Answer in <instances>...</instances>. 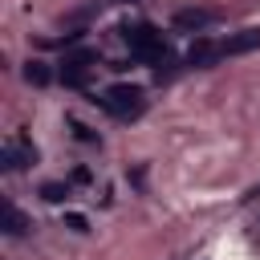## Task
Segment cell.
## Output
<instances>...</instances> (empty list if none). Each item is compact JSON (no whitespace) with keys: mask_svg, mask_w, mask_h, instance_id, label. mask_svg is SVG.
<instances>
[{"mask_svg":"<svg viewBox=\"0 0 260 260\" xmlns=\"http://www.w3.org/2000/svg\"><path fill=\"white\" fill-rule=\"evenodd\" d=\"M122 37H126L134 61H142V65H158V77L167 73V65H171V45L162 41L158 28H150V24H134V28H126Z\"/></svg>","mask_w":260,"mask_h":260,"instance_id":"1","label":"cell"},{"mask_svg":"<svg viewBox=\"0 0 260 260\" xmlns=\"http://www.w3.org/2000/svg\"><path fill=\"white\" fill-rule=\"evenodd\" d=\"M93 102H102V110H110L114 118L130 122V118H138V114H142L146 93H142V85H126V81H118V85H110V89H106L102 98H93Z\"/></svg>","mask_w":260,"mask_h":260,"instance_id":"2","label":"cell"},{"mask_svg":"<svg viewBox=\"0 0 260 260\" xmlns=\"http://www.w3.org/2000/svg\"><path fill=\"white\" fill-rule=\"evenodd\" d=\"M98 65V49H73L61 57V81L65 85H85V73Z\"/></svg>","mask_w":260,"mask_h":260,"instance_id":"3","label":"cell"},{"mask_svg":"<svg viewBox=\"0 0 260 260\" xmlns=\"http://www.w3.org/2000/svg\"><path fill=\"white\" fill-rule=\"evenodd\" d=\"M28 162H37V146H32L24 134L8 138L4 150H0V167H4V171H20V167H28Z\"/></svg>","mask_w":260,"mask_h":260,"instance_id":"4","label":"cell"},{"mask_svg":"<svg viewBox=\"0 0 260 260\" xmlns=\"http://www.w3.org/2000/svg\"><path fill=\"white\" fill-rule=\"evenodd\" d=\"M215 20H219V12H211V8H179L175 12V28H183V32H199Z\"/></svg>","mask_w":260,"mask_h":260,"instance_id":"5","label":"cell"},{"mask_svg":"<svg viewBox=\"0 0 260 260\" xmlns=\"http://www.w3.org/2000/svg\"><path fill=\"white\" fill-rule=\"evenodd\" d=\"M252 49H260V28H244V32H232L228 41H219V57H240Z\"/></svg>","mask_w":260,"mask_h":260,"instance_id":"6","label":"cell"},{"mask_svg":"<svg viewBox=\"0 0 260 260\" xmlns=\"http://www.w3.org/2000/svg\"><path fill=\"white\" fill-rule=\"evenodd\" d=\"M215 61H223V57H219V41L199 37V41L187 49V65H195V69H207V65H215Z\"/></svg>","mask_w":260,"mask_h":260,"instance_id":"7","label":"cell"},{"mask_svg":"<svg viewBox=\"0 0 260 260\" xmlns=\"http://www.w3.org/2000/svg\"><path fill=\"white\" fill-rule=\"evenodd\" d=\"M28 228H32V223H28V215H24L20 207H12V203H8V207H4V232H8V236H24Z\"/></svg>","mask_w":260,"mask_h":260,"instance_id":"8","label":"cell"},{"mask_svg":"<svg viewBox=\"0 0 260 260\" xmlns=\"http://www.w3.org/2000/svg\"><path fill=\"white\" fill-rule=\"evenodd\" d=\"M24 81H28V85H49V81H53V69H49L45 61H28V65H24Z\"/></svg>","mask_w":260,"mask_h":260,"instance_id":"9","label":"cell"},{"mask_svg":"<svg viewBox=\"0 0 260 260\" xmlns=\"http://www.w3.org/2000/svg\"><path fill=\"white\" fill-rule=\"evenodd\" d=\"M41 195H45L49 203H61V199L69 195V187H65V183H45V187H41Z\"/></svg>","mask_w":260,"mask_h":260,"instance_id":"10","label":"cell"},{"mask_svg":"<svg viewBox=\"0 0 260 260\" xmlns=\"http://www.w3.org/2000/svg\"><path fill=\"white\" fill-rule=\"evenodd\" d=\"M65 228H73V232H89V219H85L81 211H65Z\"/></svg>","mask_w":260,"mask_h":260,"instance_id":"11","label":"cell"},{"mask_svg":"<svg viewBox=\"0 0 260 260\" xmlns=\"http://www.w3.org/2000/svg\"><path fill=\"white\" fill-rule=\"evenodd\" d=\"M73 134H77L81 142H98V134H93L89 126H81V122H73Z\"/></svg>","mask_w":260,"mask_h":260,"instance_id":"12","label":"cell"},{"mask_svg":"<svg viewBox=\"0 0 260 260\" xmlns=\"http://www.w3.org/2000/svg\"><path fill=\"white\" fill-rule=\"evenodd\" d=\"M89 179H93L89 167H77V171H73V183H89Z\"/></svg>","mask_w":260,"mask_h":260,"instance_id":"13","label":"cell"},{"mask_svg":"<svg viewBox=\"0 0 260 260\" xmlns=\"http://www.w3.org/2000/svg\"><path fill=\"white\" fill-rule=\"evenodd\" d=\"M114 4H126V0H114Z\"/></svg>","mask_w":260,"mask_h":260,"instance_id":"14","label":"cell"}]
</instances>
